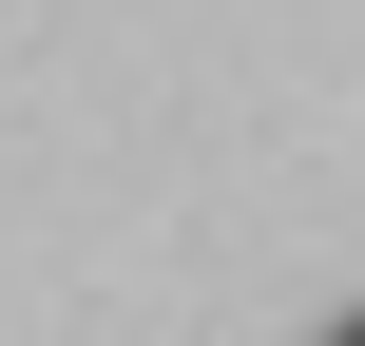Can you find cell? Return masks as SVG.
Listing matches in <instances>:
<instances>
[{
    "label": "cell",
    "instance_id": "1",
    "mask_svg": "<svg viewBox=\"0 0 365 346\" xmlns=\"http://www.w3.org/2000/svg\"><path fill=\"white\" fill-rule=\"evenodd\" d=\"M308 346H365V327H308Z\"/></svg>",
    "mask_w": 365,
    "mask_h": 346
}]
</instances>
